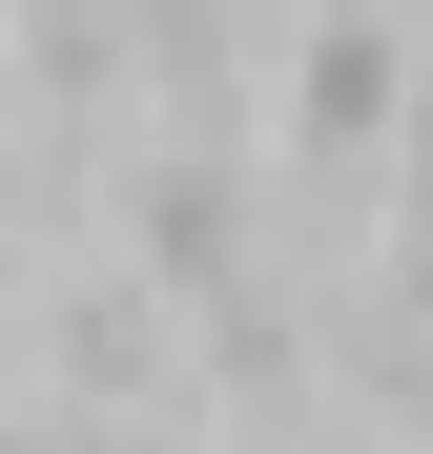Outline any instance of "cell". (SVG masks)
Returning <instances> with one entry per match:
<instances>
[{"label": "cell", "mask_w": 433, "mask_h": 454, "mask_svg": "<svg viewBox=\"0 0 433 454\" xmlns=\"http://www.w3.org/2000/svg\"><path fill=\"white\" fill-rule=\"evenodd\" d=\"M413 62H433L413 0H289V62H268V186L372 207L392 145H413Z\"/></svg>", "instance_id": "cell-1"}]
</instances>
